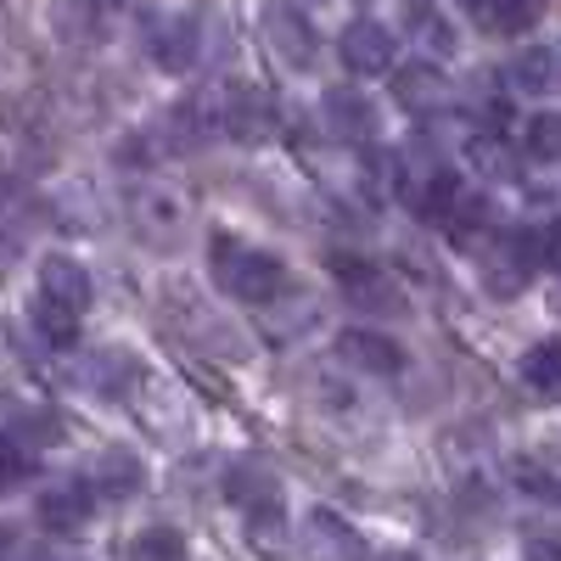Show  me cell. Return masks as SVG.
I'll return each instance as SVG.
<instances>
[{"mask_svg": "<svg viewBox=\"0 0 561 561\" xmlns=\"http://www.w3.org/2000/svg\"><path fill=\"white\" fill-rule=\"evenodd\" d=\"M208 275H214V287L237 304H270V298L287 293V264L264 248H253V242H242V237H214L208 242Z\"/></svg>", "mask_w": 561, "mask_h": 561, "instance_id": "cell-1", "label": "cell"}, {"mask_svg": "<svg viewBox=\"0 0 561 561\" xmlns=\"http://www.w3.org/2000/svg\"><path fill=\"white\" fill-rule=\"evenodd\" d=\"M259 28H264L270 57H280V62H287L293 73H309V68H314L320 39H314V23H309L298 7H293V0H264Z\"/></svg>", "mask_w": 561, "mask_h": 561, "instance_id": "cell-2", "label": "cell"}, {"mask_svg": "<svg viewBox=\"0 0 561 561\" xmlns=\"http://www.w3.org/2000/svg\"><path fill=\"white\" fill-rule=\"evenodd\" d=\"M129 219H135L140 242H152L158 253H169L180 242V230H185V203L174 192H163V185H140V192L129 197Z\"/></svg>", "mask_w": 561, "mask_h": 561, "instance_id": "cell-3", "label": "cell"}, {"mask_svg": "<svg viewBox=\"0 0 561 561\" xmlns=\"http://www.w3.org/2000/svg\"><path fill=\"white\" fill-rule=\"evenodd\" d=\"M219 129L230 140H242V147H264V140L275 135V107L259 84H237L230 96L219 102Z\"/></svg>", "mask_w": 561, "mask_h": 561, "instance_id": "cell-4", "label": "cell"}, {"mask_svg": "<svg viewBox=\"0 0 561 561\" xmlns=\"http://www.w3.org/2000/svg\"><path fill=\"white\" fill-rule=\"evenodd\" d=\"M337 51H343V68L359 73V79H377L393 68V34L382 23H370V18H354L337 39Z\"/></svg>", "mask_w": 561, "mask_h": 561, "instance_id": "cell-5", "label": "cell"}, {"mask_svg": "<svg viewBox=\"0 0 561 561\" xmlns=\"http://www.w3.org/2000/svg\"><path fill=\"white\" fill-rule=\"evenodd\" d=\"M147 51L158 57V68L180 73L197 62V23L185 12H152L147 18Z\"/></svg>", "mask_w": 561, "mask_h": 561, "instance_id": "cell-6", "label": "cell"}, {"mask_svg": "<svg viewBox=\"0 0 561 561\" xmlns=\"http://www.w3.org/2000/svg\"><path fill=\"white\" fill-rule=\"evenodd\" d=\"M225 500L242 505L248 517H259V511H280V478L270 472L264 460H230L225 466Z\"/></svg>", "mask_w": 561, "mask_h": 561, "instance_id": "cell-7", "label": "cell"}, {"mask_svg": "<svg viewBox=\"0 0 561 561\" xmlns=\"http://www.w3.org/2000/svg\"><path fill=\"white\" fill-rule=\"evenodd\" d=\"M320 118H325V129H332V135L343 140V147H359V140L377 135V107H370V102L359 96V90H348V84L325 90Z\"/></svg>", "mask_w": 561, "mask_h": 561, "instance_id": "cell-8", "label": "cell"}, {"mask_svg": "<svg viewBox=\"0 0 561 561\" xmlns=\"http://www.w3.org/2000/svg\"><path fill=\"white\" fill-rule=\"evenodd\" d=\"M304 556L309 561H365V539L337 517V511H314L304 523Z\"/></svg>", "mask_w": 561, "mask_h": 561, "instance_id": "cell-9", "label": "cell"}, {"mask_svg": "<svg viewBox=\"0 0 561 561\" xmlns=\"http://www.w3.org/2000/svg\"><path fill=\"white\" fill-rule=\"evenodd\" d=\"M337 280H343L348 304H359V309H377V314L404 309L399 287H393V280H388L377 264H370V259H337Z\"/></svg>", "mask_w": 561, "mask_h": 561, "instance_id": "cell-10", "label": "cell"}, {"mask_svg": "<svg viewBox=\"0 0 561 561\" xmlns=\"http://www.w3.org/2000/svg\"><path fill=\"white\" fill-rule=\"evenodd\" d=\"M39 298H51V304H62V309L84 314V309H90V298H96V287H90V275H84L73 259L51 253V259L39 264Z\"/></svg>", "mask_w": 561, "mask_h": 561, "instance_id": "cell-11", "label": "cell"}, {"mask_svg": "<svg viewBox=\"0 0 561 561\" xmlns=\"http://www.w3.org/2000/svg\"><path fill=\"white\" fill-rule=\"evenodd\" d=\"M39 523L51 534H79L90 523V483H51L39 494Z\"/></svg>", "mask_w": 561, "mask_h": 561, "instance_id": "cell-12", "label": "cell"}, {"mask_svg": "<svg viewBox=\"0 0 561 561\" xmlns=\"http://www.w3.org/2000/svg\"><path fill=\"white\" fill-rule=\"evenodd\" d=\"M337 354L354 370H365V377H393V370H404V354L393 348V337H377V332H343Z\"/></svg>", "mask_w": 561, "mask_h": 561, "instance_id": "cell-13", "label": "cell"}, {"mask_svg": "<svg viewBox=\"0 0 561 561\" xmlns=\"http://www.w3.org/2000/svg\"><path fill=\"white\" fill-rule=\"evenodd\" d=\"M393 96H399L404 113H438V107L449 102V79H444L438 68H427V62H410V68L393 79Z\"/></svg>", "mask_w": 561, "mask_h": 561, "instance_id": "cell-14", "label": "cell"}, {"mask_svg": "<svg viewBox=\"0 0 561 561\" xmlns=\"http://www.w3.org/2000/svg\"><path fill=\"white\" fill-rule=\"evenodd\" d=\"M7 438L12 444H62L68 438V421L57 410H45V404H12L7 410Z\"/></svg>", "mask_w": 561, "mask_h": 561, "instance_id": "cell-15", "label": "cell"}, {"mask_svg": "<svg viewBox=\"0 0 561 561\" xmlns=\"http://www.w3.org/2000/svg\"><path fill=\"white\" fill-rule=\"evenodd\" d=\"M523 388L534 393V399H561V343H534L528 354H523Z\"/></svg>", "mask_w": 561, "mask_h": 561, "instance_id": "cell-16", "label": "cell"}, {"mask_svg": "<svg viewBox=\"0 0 561 561\" xmlns=\"http://www.w3.org/2000/svg\"><path fill=\"white\" fill-rule=\"evenodd\" d=\"M90 483H96L107 500H129V494L140 489V460H135L129 449H107V455L96 460V472H90Z\"/></svg>", "mask_w": 561, "mask_h": 561, "instance_id": "cell-17", "label": "cell"}, {"mask_svg": "<svg viewBox=\"0 0 561 561\" xmlns=\"http://www.w3.org/2000/svg\"><path fill=\"white\" fill-rule=\"evenodd\" d=\"M511 478H517L528 494L561 505V455H517L511 460Z\"/></svg>", "mask_w": 561, "mask_h": 561, "instance_id": "cell-18", "label": "cell"}, {"mask_svg": "<svg viewBox=\"0 0 561 561\" xmlns=\"http://www.w3.org/2000/svg\"><path fill=\"white\" fill-rule=\"evenodd\" d=\"M478 18L489 34H523L528 23H539V0H483Z\"/></svg>", "mask_w": 561, "mask_h": 561, "instance_id": "cell-19", "label": "cell"}, {"mask_svg": "<svg viewBox=\"0 0 561 561\" xmlns=\"http://www.w3.org/2000/svg\"><path fill=\"white\" fill-rule=\"evenodd\" d=\"M34 325H39V337L51 348H73V337H79V314L51 304V298H34Z\"/></svg>", "mask_w": 561, "mask_h": 561, "instance_id": "cell-20", "label": "cell"}, {"mask_svg": "<svg viewBox=\"0 0 561 561\" xmlns=\"http://www.w3.org/2000/svg\"><path fill=\"white\" fill-rule=\"evenodd\" d=\"M550 79H556V51H550V45H534V51H523L517 62H511V84L528 90V96L550 90Z\"/></svg>", "mask_w": 561, "mask_h": 561, "instance_id": "cell-21", "label": "cell"}, {"mask_svg": "<svg viewBox=\"0 0 561 561\" xmlns=\"http://www.w3.org/2000/svg\"><path fill=\"white\" fill-rule=\"evenodd\" d=\"M185 556V539L174 528H140L124 550V561H180Z\"/></svg>", "mask_w": 561, "mask_h": 561, "instance_id": "cell-22", "label": "cell"}, {"mask_svg": "<svg viewBox=\"0 0 561 561\" xmlns=\"http://www.w3.org/2000/svg\"><path fill=\"white\" fill-rule=\"evenodd\" d=\"M466 152H472V163H478L483 174H494V180L517 174V163H511V147H505L500 135H472V147H466Z\"/></svg>", "mask_w": 561, "mask_h": 561, "instance_id": "cell-23", "label": "cell"}, {"mask_svg": "<svg viewBox=\"0 0 561 561\" xmlns=\"http://www.w3.org/2000/svg\"><path fill=\"white\" fill-rule=\"evenodd\" d=\"M528 152L539 163H561V113H539L528 124Z\"/></svg>", "mask_w": 561, "mask_h": 561, "instance_id": "cell-24", "label": "cell"}, {"mask_svg": "<svg viewBox=\"0 0 561 561\" xmlns=\"http://www.w3.org/2000/svg\"><path fill=\"white\" fill-rule=\"evenodd\" d=\"M248 539H253L259 556L287 550V517H280V511H259V517H248Z\"/></svg>", "mask_w": 561, "mask_h": 561, "instance_id": "cell-25", "label": "cell"}, {"mask_svg": "<svg viewBox=\"0 0 561 561\" xmlns=\"http://www.w3.org/2000/svg\"><path fill=\"white\" fill-rule=\"evenodd\" d=\"M23 478H28V455H23V444L7 438V483H23Z\"/></svg>", "mask_w": 561, "mask_h": 561, "instance_id": "cell-26", "label": "cell"}, {"mask_svg": "<svg viewBox=\"0 0 561 561\" xmlns=\"http://www.w3.org/2000/svg\"><path fill=\"white\" fill-rule=\"evenodd\" d=\"M528 561H561V539H528Z\"/></svg>", "mask_w": 561, "mask_h": 561, "instance_id": "cell-27", "label": "cell"}, {"mask_svg": "<svg viewBox=\"0 0 561 561\" xmlns=\"http://www.w3.org/2000/svg\"><path fill=\"white\" fill-rule=\"evenodd\" d=\"M550 264L561 270V230H550Z\"/></svg>", "mask_w": 561, "mask_h": 561, "instance_id": "cell-28", "label": "cell"}, {"mask_svg": "<svg viewBox=\"0 0 561 561\" xmlns=\"http://www.w3.org/2000/svg\"><path fill=\"white\" fill-rule=\"evenodd\" d=\"M382 561H421V556H410V550H393V556H382Z\"/></svg>", "mask_w": 561, "mask_h": 561, "instance_id": "cell-29", "label": "cell"}, {"mask_svg": "<svg viewBox=\"0 0 561 561\" xmlns=\"http://www.w3.org/2000/svg\"><path fill=\"white\" fill-rule=\"evenodd\" d=\"M472 7H483V0H472Z\"/></svg>", "mask_w": 561, "mask_h": 561, "instance_id": "cell-30", "label": "cell"}]
</instances>
